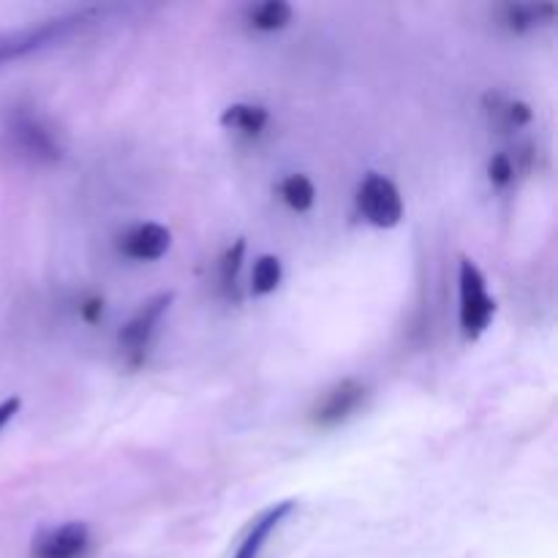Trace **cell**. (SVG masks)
I'll return each instance as SVG.
<instances>
[{
	"label": "cell",
	"mask_w": 558,
	"mask_h": 558,
	"mask_svg": "<svg viewBox=\"0 0 558 558\" xmlns=\"http://www.w3.org/2000/svg\"><path fill=\"white\" fill-rule=\"evenodd\" d=\"M458 283H461V332L466 341H477L494 319L496 300L488 294L485 276L469 256L461 259Z\"/></svg>",
	"instance_id": "obj_1"
},
{
	"label": "cell",
	"mask_w": 558,
	"mask_h": 558,
	"mask_svg": "<svg viewBox=\"0 0 558 558\" xmlns=\"http://www.w3.org/2000/svg\"><path fill=\"white\" fill-rule=\"evenodd\" d=\"M90 16V11H80V14L60 16V20H49L44 25L36 27H20V31H3L0 33V65L11 63V60H20L25 54L38 52V49L49 47V44L60 41L63 36H69L76 25Z\"/></svg>",
	"instance_id": "obj_2"
},
{
	"label": "cell",
	"mask_w": 558,
	"mask_h": 558,
	"mask_svg": "<svg viewBox=\"0 0 558 558\" xmlns=\"http://www.w3.org/2000/svg\"><path fill=\"white\" fill-rule=\"evenodd\" d=\"M357 207L368 223L379 229L396 227L403 218L401 191L385 174H368L357 191Z\"/></svg>",
	"instance_id": "obj_3"
},
{
	"label": "cell",
	"mask_w": 558,
	"mask_h": 558,
	"mask_svg": "<svg viewBox=\"0 0 558 558\" xmlns=\"http://www.w3.org/2000/svg\"><path fill=\"white\" fill-rule=\"evenodd\" d=\"M172 300H174L172 292L156 294V298L147 300V303L131 316L129 325L120 330V347H123L125 357H129L131 365H140L142 360H145L153 332H156L158 322H161V316L169 311Z\"/></svg>",
	"instance_id": "obj_4"
},
{
	"label": "cell",
	"mask_w": 558,
	"mask_h": 558,
	"mask_svg": "<svg viewBox=\"0 0 558 558\" xmlns=\"http://www.w3.org/2000/svg\"><path fill=\"white\" fill-rule=\"evenodd\" d=\"M365 401V387L354 379L338 381L336 387L325 392V396L316 401V407L311 409V423L316 428H336L343 420L352 417Z\"/></svg>",
	"instance_id": "obj_5"
},
{
	"label": "cell",
	"mask_w": 558,
	"mask_h": 558,
	"mask_svg": "<svg viewBox=\"0 0 558 558\" xmlns=\"http://www.w3.org/2000/svg\"><path fill=\"white\" fill-rule=\"evenodd\" d=\"M87 545H90V532L85 523H65L36 537L33 558H82Z\"/></svg>",
	"instance_id": "obj_6"
},
{
	"label": "cell",
	"mask_w": 558,
	"mask_h": 558,
	"mask_svg": "<svg viewBox=\"0 0 558 558\" xmlns=\"http://www.w3.org/2000/svg\"><path fill=\"white\" fill-rule=\"evenodd\" d=\"M169 245H172V234L161 223H140V227L125 232L123 240H120V251L136 262L161 259L169 251Z\"/></svg>",
	"instance_id": "obj_7"
},
{
	"label": "cell",
	"mask_w": 558,
	"mask_h": 558,
	"mask_svg": "<svg viewBox=\"0 0 558 558\" xmlns=\"http://www.w3.org/2000/svg\"><path fill=\"white\" fill-rule=\"evenodd\" d=\"M292 512H294V501H281V505H276V507H270V510L262 512V515L251 523L248 534H245L243 545H240L238 556L234 558H259L262 550H265L267 539L272 537V532H276V529L281 526V523L287 521Z\"/></svg>",
	"instance_id": "obj_8"
},
{
	"label": "cell",
	"mask_w": 558,
	"mask_h": 558,
	"mask_svg": "<svg viewBox=\"0 0 558 558\" xmlns=\"http://www.w3.org/2000/svg\"><path fill=\"white\" fill-rule=\"evenodd\" d=\"M11 134H14V140L20 142V147L27 156L49 158V161L60 156V147L58 142H54L52 131L44 129V125L38 123L36 118H31V114H20V118L14 120V125H11Z\"/></svg>",
	"instance_id": "obj_9"
},
{
	"label": "cell",
	"mask_w": 558,
	"mask_h": 558,
	"mask_svg": "<svg viewBox=\"0 0 558 558\" xmlns=\"http://www.w3.org/2000/svg\"><path fill=\"white\" fill-rule=\"evenodd\" d=\"M267 120H270V114H267V109L259 107V104H234V107H229L227 112L221 114L223 129L243 131V134L248 136H259L262 131H265Z\"/></svg>",
	"instance_id": "obj_10"
},
{
	"label": "cell",
	"mask_w": 558,
	"mask_h": 558,
	"mask_svg": "<svg viewBox=\"0 0 558 558\" xmlns=\"http://www.w3.org/2000/svg\"><path fill=\"white\" fill-rule=\"evenodd\" d=\"M248 22L256 31H281L292 22V5L283 0H267L248 11Z\"/></svg>",
	"instance_id": "obj_11"
},
{
	"label": "cell",
	"mask_w": 558,
	"mask_h": 558,
	"mask_svg": "<svg viewBox=\"0 0 558 558\" xmlns=\"http://www.w3.org/2000/svg\"><path fill=\"white\" fill-rule=\"evenodd\" d=\"M278 194H281V199L287 202L294 213L311 210L316 202V189L305 174H289V178L278 185Z\"/></svg>",
	"instance_id": "obj_12"
},
{
	"label": "cell",
	"mask_w": 558,
	"mask_h": 558,
	"mask_svg": "<svg viewBox=\"0 0 558 558\" xmlns=\"http://www.w3.org/2000/svg\"><path fill=\"white\" fill-rule=\"evenodd\" d=\"M556 16V5L554 3H543V5H507L505 9V20L507 25L515 27V31H526V27L539 25V22H548Z\"/></svg>",
	"instance_id": "obj_13"
},
{
	"label": "cell",
	"mask_w": 558,
	"mask_h": 558,
	"mask_svg": "<svg viewBox=\"0 0 558 558\" xmlns=\"http://www.w3.org/2000/svg\"><path fill=\"white\" fill-rule=\"evenodd\" d=\"M281 259L278 256H259L254 265V276H251V292L254 294H270L276 292L278 283H281Z\"/></svg>",
	"instance_id": "obj_14"
},
{
	"label": "cell",
	"mask_w": 558,
	"mask_h": 558,
	"mask_svg": "<svg viewBox=\"0 0 558 558\" xmlns=\"http://www.w3.org/2000/svg\"><path fill=\"white\" fill-rule=\"evenodd\" d=\"M243 251H245V243L243 240H238V243L232 245V248L223 254V262H221V283L227 289H232L234 283H238V272H240V265H243Z\"/></svg>",
	"instance_id": "obj_15"
},
{
	"label": "cell",
	"mask_w": 558,
	"mask_h": 558,
	"mask_svg": "<svg viewBox=\"0 0 558 558\" xmlns=\"http://www.w3.org/2000/svg\"><path fill=\"white\" fill-rule=\"evenodd\" d=\"M488 174H490V183L505 189V185H510L512 178H515V163H512V158L507 156V153H499V156L490 158Z\"/></svg>",
	"instance_id": "obj_16"
},
{
	"label": "cell",
	"mask_w": 558,
	"mask_h": 558,
	"mask_svg": "<svg viewBox=\"0 0 558 558\" xmlns=\"http://www.w3.org/2000/svg\"><path fill=\"white\" fill-rule=\"evenodd\" d=\"M20 407H22L20 398H5V401L0 403V430H3L11 420H14V414L20 412Z\"/></svg>",
	"instance_id": "obj_17"
},
{
	"label": "cell",
	"mask_w": 558,
	"mask_h": 558,
	"mask_svg": "<svg viewBox=\"0 0 558 558\" xmlns=\"http://www.w3.org/2000/svg\"><path fill=\"white\" fill-rule=\"evenodd\" d=\"M101 314H104V300L101 298H93V300H87L85 305H82V316H85L87 322H96Z\"/></svg>",
	"instance_id": "obj_18"
}]
</instances>
